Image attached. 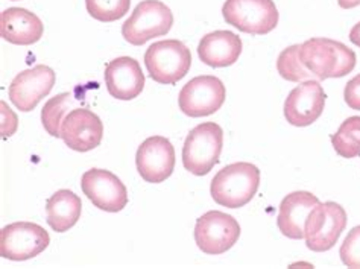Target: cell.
<instances>
[{
	"instance_id": "8992f818",
	"label": "cell",
	"mask_w": 360,
	"mask_h": 269,
	"mask_svg": "<svg viewBox=\"0 0 360 269\" xmlns=\"http://www.w3.org/2000/svg\"><path fill=\"white\" fill-rule=\"evenodd\" d=\"M347 220V211L340 204L333 201L318 203L311 208L304 224L307 248L315 253L328 251L344 233Z\"/></svg>"
},
{
	"instance_id": "8fae6325",
	"label": "cell",
	"mask_w": 360,
	"mask_h": 269,
	"mask_svg": "<svg viewBox=\"0 0 360 269\" xmlns=\"http://www.w3.org/2000/svg\"><path fill=\"white\" fill-rule=\"evenodd\" d=\"M81 189L94 207L117 213L128 204V190L112 172L90 169L81 178Z\"/></svg>"
},
{
	"instance_id": "ac0fdd59",
	"label": "cell",
	"mask_w": 360,
	"mask_h": 269,
	"mask_svg": "<svg viewBox=\"0 0 360 269\" xmlns=\"http://www.w3.org/2000/svg\"><path fill=\"white\" fill-rule=\"evenodd\" d=\"M44 25L25 8H8L0 14V35L8 43L31 46L43 37Z\"/></svg>"
},
{
	"instance_id": "4316f807",
	"label": "cell",
	"mask_w": 360,
	"mask_h": 269,
	"mask_svg": "<svg viewBox=\"0 0 360 269\" xmlns=\"http://www.w3.org/2000/svg\"><path fill=\"white\" fill-rule=\"evenodd\" d=\"M2 107V136L11 137L17 130V116L11 111V108L6 107V104H0Z\"/></svg>"
},
{
	"instance_id": "484cf974",
	"label": "cell",
	"mask_w": 360,
	"mask_h": 269,
	"mask_svg": "<svg viewBox=\"0 0 360 269\" xmlns=\"http://www.w3.org/2000/svg\"><path fill=\"white\" fill-rule=\"evenodd\" d=\"M344 99L349 108L360 111V73L347 82L344 90Z\"/></svg>"
},
{
	"instance_id": "3957f363",
	"label": "cell",
	"mask_w": 360,
	"mask_h": 269,
	"mask_svg": "<svg viewBox=\"0 0 360 269\" xmlns=\"http://www.w3.org/2000/svg\"><path fill=\"white\" fill-rule=\"evenodd\" d=\"M224 146V131L214 122H204L195 127L184 142L183 165L196 177L207 175L217 163Z\"/></svg>"
},
{
	"instance_id": "30bf717a",
	"label": "cell",
	"mask_w": 360,
	"mask_h": 269,
	"mask_svg": "<svg viewBox=\"0 0 360 269\" xmlns=\"http://www.w3.org/2000/svg\"><path fill=\"white\" fill-rule=\"evenodd\" d=\"M49 244V233L34 223H14L0 232V256L8 261H30L41 254Z\"/></svg>"
},
{
	"instance_id": "5b68a950",
	"label": "cell",
	"mask_w": 360,
	"mask_h": 269,
	"mask_svg": "<svg viewBox=\"0 0 360 269\" xmlns=\"http://www.w3.org/2000/svg\"><path fill=\"white\" fill-rule=\"evenodd\" d=\"M172 25L174 14L169 6L160 0H143L122 25V35L132 46H143L155 37L166 35Z\"/></svg>"
},
{
	"instance_id": "f1b7e54d",
	"label": "cell",
	"mask_w": 360,
	"mask_h": 269,
	"mask_svg": "<svg viewBox=\"0 0 360 269\" xmlns=\"http://www.w3.org/2000/svg\"><path fill=\"white\" fill-rule=\"evenodd\" d=\"M338 4L344 9H353L360 5V0H338Z\"/></svg>"
},
{
	"instance_id": "277c9868",
	"label": "cell",
	"mask_w": 360,
	"mask_h": 269,
	"mask_svg": "<svg viewBox=\"0 0 360 269\" xmlns=\"http://www.w3.org/2000/svg\"><path fill=\"white\" fill-rule=\"evenodd\" d=\"M148 73L158 84L175 85L181 81L192 67V54L178 40L157 42L145 54Z\"/></svg>"
},
{
	"instance_id": "7c38bea8",
	"label": "cell",
	"mask_w": 360,
	"mask_h": 269,
	"mask_svg": "<svg viewBox=\"0 0 360 269\" xmlns=\"http://www.w3.org/2000/svg\"><path fill=\"white\" fill-rule=\"evenodd\" d=\"M55 81L56 75L51 67L43 64L35 65L32 69L18 73L13 80L8 89L9 101L23 113L32 111L44 96L52 92Z\"/></svg>"
},
{
	"instance_id": "7402d4cb",
	"label": "cell",
	"mask_w": 360,
	"mask_h": 269,
	"mask_svg": "<svg viewBox=\"0 0 360 269\" xmlns=\"http://www.w3.org/2000/svg\"><path fill=\"white\" fill-rule=\"evenodd\" d=\"M331 145L342 158L360 157V116L345 119L331 136Z\"/></svg>"
},
{
	"instance_id": "9a60e30c",
	"label": "cell",
	"mask_w": 360,
	"mask_h": 269,
	"mask_svg": "<svg viewBox=\"0 0 360 269\" xmlns=\"http://www.w3.org/2000/svg\"><path fill=\"white\" fill-rule=\"evenodd\" d=\"M103 123L87 108H73L61 125V139L70 149L89 152L101 145Z\"/></svg>"
},
{
	"instance_id": "44dd1931",
	"label": "cell",
	"mask_w": 360,
	"mask_h": 269,
	"mask_svg": "<svg viewBox=\"0 0 360 269\" xmlns=\"http://www.w3.org/2000/svg\"><path fill=\"white\" fill-rule=\"evenodd\" d=\"M79 98H75L73 93H61L56 94L55 98L49 99L41 110V122L44 130L51 134L52 137H61V125L65 116L69 114L70 108H75Z\"/></svg>"
},
{
	"instance_id": "e0dca14e",
	"label": "cell",
	"mask_w": 360,
	"mask_h": 269,
	"mask_svg": "<svg viewBox=\"0 0 360 269\" xmlns=\"http://www.w3.org/2000/svg\"><path fill=\"white\" fill-rule=\"evenodd\" d=\"M318 203L319 199L316 195L304 190L292 192L284 198L277 218V225L281 234L293 240L304 239L306 219Z\"/></svg>"
},
{
	"instance_id": "83f0119b",
	"label": "cell",
	"mask_w": 360,
	"mask_h": 269,
	"mask_svg": "<svg viewBox=\"0 0 360 269\" xmlns=\"http://www.w3.org/2000/svg\"><path fill=\"white\" fill-rule=\"evenodd\" d=\"M349 42H352L354 46L360 47V22L353 26V30L349 31Z\"/></svg>"
},
{
	"instance_id": "7a4b0ae2",
	"label": "cell",
	"mask_w": 360,
	"mask_h": 269,
	"mask_svg": "<svg viewBox=\"0 0 360 269\" xmlns=\"http://www.w3.org/2000/svg\"><path fill=\"white\" fill-rule=\"evenodd\" d=\"M260 170L251 163L239 161L221 169L212 180L210 194L222 207L240 208L257 194Z\"/></svg>"
},
{
	"instance_id": "d4e9b609",
	"label": "cell",
	"mask_w": 360,
	"mask_h": 269,
	"mask_svg": "<svg viewBox=\"0 0 360 269\" xmlns=\"http://www.w3.org/2000/svg\"><path fill=\"white\" fill-rule=\"evenodd\" d=\"M339 256L342 263L348 268H360V225L349 232L340 245Z\"/></svg>"
},
{
	"instance_id": "6da1fadb",
	"label": "cell",
	"mask_w": 360,
	"mask_h": 269,
	"mask_svg": "<svg viewBox=\"0 0 360 269\" xmlns=\"http://www.w3.org/2000/svg\"><path fill=\"white\" fill-rule=\"evenodd\" d=\"M300 60L318 81L344 78L356 67V54L344 43L331 38H310L300 44Z\"/></svg>"
},
{
	"instance_id": "4fadbf2b",
	"label": "cell",
	"mask_w": 360,
	"mask_h": 269,
	"mask_svg": "<svg viewBox=\"0 0 360 269\" xmlns=\"http://www.w3.org/2000/svg\"><path fill=\"white\" fill-rule=\"evenodd\" d=\"M136 166L140 177L150 184L166 181L175 169V149L169 139L153 136L137 149Z\"/></svg>"
},
{
	"instance_id": "5bb4252c",
	"label": "cell",
	"mask_w": 360,
	"mask_h": 269,
	"mask_svg": "<svg viewBox=\"0 0 360 269\" xmlns=\"http://www.w3.org/2000/svg\"><path fill=\"white\" fill-rule=\"evenodd\" d=\"M326 92L316 80L301 82L284 101V118L293 127H309L316 122L326 107Z\"/></svg>"
},
{
	"instance_id": "52a82bcc",
	"label": "cell",
	"mask_w": 360,
	"mask_h": 269,
	"mask_svg": "<svg viewBox=\"0 0 360 269\" xmlns=\"http://www.w3.org/2000/svg\"><path fill=\"white\" fill-rule=\"evenodd\" d=\"M222 15L236 30L251 35L272 32L280 17L274 0H226Z\"/></svg>"
},
{
	"instance_id": "2e32d148",
	"label": "cell",
	"mask_w": 360,
	"mask_h": 269,
	"mask_svg": "<svg viewBox=\"0 0 360 269\" xmlns=\"http://www.w3.org/2000/svg\"><path fill=\"white\" fill-rule=\"evenodd\" d=\"M108 93L119 101H132L145 89V75L137 60L119 56L110 61L103 72Z\"/></svg>"
},
{
	"instance_id": "603a6c76",
	"label": "cell",
	"mask_w": 360,
	"mask_h": 269,
	"mask_svg": "<svg viewBox=\"0 0 360 269\" xmlns=\"http://www.w3.org/2000/svg\"><path fill=\"white\" fill-rule=\"evenodd\" d=\"M298 51L300 44H293L278 55L277 70L283 80L290 82H304L315 78V75L300 60Z\"/></svg>"
},
{
	"instance_id": "ba28073f",
	"label": "cell",
	"mask_w": 360,
	"mask_h": 269,
	"mask_svg": "<svg viewBox=\"0 0 360 269\" xmlns=\"http://www.w3.org/2000/svg\"><path fill=\"white\" fill-rule=\"evenodd\" d=\"M240 237V225L231 215L219 210L204 213L196 220L195 242L202 253L219 256L231 249Z\"/></svg>"
},
{
	"instance_id": "9c48e42d",
	"label": "cell",
	"mask_w": 360,
	"mask_h": 269,
	"mask_svg": "<svg viewBox=\"0 0 360 269\" xmlns=\"http://www.w3.org/2000/svg\"><path fill=\"white\" fill-rule=\"evenodd\" d=\"M224 82L212 75L196 76L179 92L178 105L188 118H205L214 114L225 102Z\"/></svg>"
},
{
	"instance_id": "cb8c5ba5",
	"label": "cell",
	"mask_w": 360,
	"mask_h": 269,
	"mask_svg": "<svg viewBox=\"0 0 360 269\" xmlns=\"http://www.w3.org/2000/svg\"><path fill=\"white\" fill-rule=\"evenodd\" d=\"M89 14L103 23H111L129 11L131 0H85Z\"/></svg>"
},
{
	"instance_id": "d6986e66",
	"label": "cell",
	"mask_w": 360,
	"mask_h": 269,
	"mask_svg": "<svg viewBox=\"0 0 360 269\" xmlns=\"http://www.w3.org/2000/svg\"><path fill=\"white\" fill-rule=\"evenodd\" d=\"M240 54V37L231 31L210 32L204 35L200 44H198V56H200V60L207 65L216 67V69L233 65L239 60Z\"/></svg>"
},
{
	"instance_id": "ffe728a7",
	"label": "cell",
	"mask_w": 360,
	"mask_h": 269,
	"mask_svg": "<svg viewBox=\"0 0 360 269\" xmlns=\"http://www.w3.org/2000/svg\"><path fill=\"white\" fill-rule=\"evenodd\" d=\"M82 203L81 198L73 194L72 190L61 189L47 199L46 213L47 224L56 233L69 232L72 227L77 225L81 218Z\"/></svg>"
}]
</instances>
